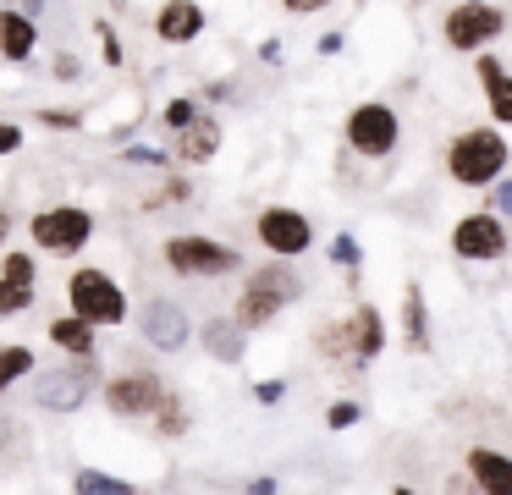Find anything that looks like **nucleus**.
<instances>
[{
	"label": "nucleus",
	"mask_w": 512,
	"mask_h": 495,
	"mask_svg": "<svg viewBox=\"0 0 512 495\" xmlns=\"http://www.w3.org/2000/svg\"><path fill=\"white\" fill-rule=\"evenodd\" d=\"M512 149L501 138V127H468L446 143V176L457 187H490L501 171H507Z\"/></svg>",
	"instance_id": "obj_1"
},
{
	"label": "nucleus",
	"mask_w": 512,
	"mask_h": 495,
	"mask_svg": "<svg viewBox=\"0 0 512 495\" xmlns=\"http://www.w3.org/2000/svg\"><path fill=\"white\" fill-rule=\"evenodd\" d=\"M298 292H303V281L292 275V259H270L265 270L248 275V286H243V297H237L232 319H237L243 330H265Z\"/></svg>",
	"instance_id": "obj_2"
},
{
	"label": "nucleus",
	"mask_w": 512,
	"mask_h": 495,
	"mask_svg": "<svg viewBox=\"0 0 512 495\" xmlns=\"http://www.w3.org/2000/svg\"><path fill=\"white\" fill-rule=\"evenodd\" d=\"M166 270L171 275H188V281H221V275L243 270V253L221 237H204V231H177L166 237Z\"/></svg>",
	"instance_id": "obj_3"
},
{
	"label": "nucleus",
	"mask_w": 512,
	"mask_h": 495,
	"mask_svg": "<svg viewBox=\"0 0 512 495\" xmlns=\"http://www.w3.org/2000/svg\"><path fill=\"white\" fill-rule=\"evenodd\" d=\"M67 303H72V314L89 319L94 330H111L133 314L122 281H116L111 270H100V264H78V270L67 275Z\"/></svg>",
	"instance_id": "obj_4"
},
{
	"label": "nucleus",
	"mask_w": 512,
	"mask_h": 495,
	"mask_svg": "<svg viewBox=\"0 0 512 495\" xmlns=\"http://www.w3.org/2000/svg\"><path fill=\"white\" fill-rule=\"evenodd\" d=\"M28 237H34L39 253H56V259H72V253L89 248L94 237V215L83 204H50L28 220Z\"/></svg>",
	"instance_id": "obj_5"
},
{
	"label": "nucleus",
	"mask_w": 512,
	"mask_h": 495,
	"mask_svg": "<svg viewBox=\"0 0 512 495\" xmlns=\"http://www.w3.org/2000/svg\"><path fill=\"white\" fill-rule=\"evenodd\" d=\"M100 385V358H72L61 369H34V402L50 413H72V407L89 402V391Z\"/></svg>",
	"instance_id": "obj_6"
},
{
	"label": "nucleus",
	"mask_w": 512,
	"mask_h": 495,
	"mask_svg": "<svg viewBox=\"0 0 512 495\" xmlns=\"http://www.w3.org/2000/svg\"><path fill=\"white\" fill-rule=\"evenodd\" d=\"M342 132H347V149L353 154H364V160H386V154L397 149V138H402V121H397V110H391L386 99H364V105L347 110Z\"/></svg>",
	"instance_id": "obj_7"
},
{
	"label": "nucleus",
	"mask_w": 512,
	"mask_h": 495,
	"mask_svg": "<svg viewBox=\"0 0 512 495\" xmlns=\"http://www.w3.org/2000/svg\"><path fill=\"white\" fill-rule=\"evenodd\" d=\"M501 33H507V11L490 6V0H457V6L446 11V22H441V39L452 44V50H468V55H479L485 44H496Z\"/></svg>",
	"instance_id": "obj_8"
},
{
	"label": "nucleus",
	"mask_w": 512,
	"mask_h": 495,
	"mask_svg": "<svg viewBox=\"0 0 512 495\" xmlns=\"http://www.w3.org/2000/svg\"><path fill=\"white\" fill-rule=\"evenodd\" d=\"M512 237H507V220L496 209H468L463 220L452 226V253L468 264H490V259H507Z\"/></svg>",
	"instance_id": "obj_9"
},
{
	"label": "nucleus",
	"mask_w": 512,
	"mask_h": 495,
	"mask_svg": "<svg viewBox=\"0 0 512 495\" xmlns=\"http://www.w3.org/2000/svg\"><path fill=\"white\" fill-rule=\"evenodd\" d=\"M254 237H259V248L276 253V259H298V253L314 248V220L292 204H270V209H259Z\"/></svg>",
	"instance_id": "obj_10"
},
{
	"label": "nucleus",
	"mask_w": 512,
	"mask_h": 495,
	"mask_svg": "<svg viewBox=\"0 0 512 495\" xmlns=\"http://www.w3.org/2000/svg\"><path fill=\"white\" fill-rule=\"evenodd\" d=\"M166 391L171 385L160 380V374H149V369H122V374H111V380H100V396H105V407H111L116 418H149Z\"/></svg>",
	"instance_id": "obj_11"
},
{
	"label": "nucleus",
	"mask_w": 512,
	"mask_h": 495,
	"mask_svg": "<svg viewBox=\"0 0 512 495\" xmlns=\"http://www.w3.org/2000/svg\"><path fill=\"white\" fill-rule=\"evenodd\" d=\"M193 319L188 308L177 303V297H149L144 308H138V341H149L155 352H182L193 341Z\"/></svg>",
	"instance_id": "obj_12"
},
{
	"label": "nucleus",
	"mask_w": 512,
	"mask_h": 495,
	"mask_svg": "<svg viewBox=\"0 0 512 495\" xmlns=\"http://www.w3.org/2000/svg\"><path fill=\"white\" fill-rule=\"evenodd\" d=\"M463 473L479 495H512V457L496 446H474L463 457Z\"/></svg>",
	"instance_id": "obj_13"
},
{
	"label": "nucleus",
	"mask_w": 512,
	"mask_h": 495,
	"mask_svg": "<svg viewBox=\"0 0 512 495\" xmlns=\"http://www.w3.org/2000/svg\"><path fill=\"white\" fill-rule=\"evenodd\" d=\"M215 149H221V116H193L188 127H177V143H171V160L182 165H210Z\"/></svg>",
	"instance_id": "obj_14"
},
{
	"label": "nucleus",
	"mask_w": 512,
	"mask_h": 495,
	"mask_svg": "<svg viewBox=\"0 0 512 495\" xmlns=\"http://www.w3.org/2000/svg\"><path fill=\"white\" fill-rule=\"evenodd\" d=\"M34 50H39V22L17 6H0V61L23 66Z\"/></svg>",
	"instance_id": "obj_15"
},
{
	"label": "nucleus",
	"mask_w": 512,
	"mask_h": 495,
	"mask_svg": "<svg viewBox=\"0 0 512 495\" xmlns=\"http://www.w3.org/2000/svg\"><path fill=\"white\" fill-rule=\"evenodd\" d=\"M155 33L166 44H193L204 33V6L199 0H166V6L155 11Z\"/></svg>",
	"instance_id": "obj_16"
},
{
	"label": "nucleus",
	"mask_w": 512,
	"mask_h": 495,
	"mask_svg": "<svg viewBox=\"0 0 512 495\" xmlns=\"http://www.w3.org/2000/svg\"><path fill=\"white\" fill-rule=\"evenodd\" d=\"M479 88H485V105H490V121L496 127H512V72L496 61V55H479Z\"/></svg>",
	"instance_id": "obj_17"
},
{
	"label": "nucleus",
	"mask_w": 512,
	"mask_h": 495,
	"mask_svg": "<svg viewBox=\"0 0 512 495\" xmlns=\"http://www.w3.org/2000/svg\"><path fill=\"white\" fill-rule=\"evenodd\" d=\"M347 336H353V358L358 363L380 358V347H386V319H380V308L358 303L353 314H347Z\"/></svg>",
	"instance_id": "obj_18"
},
{
	"label": "nucleus",
	"mask_w": 512,
	"mask_h": 495,
	"mask_svg": "<svg viewBox=\"0 0 512 495\" xmlns=\"http://www.w3.org/2000/svg\"><path fill=\"white\" fill-rule=\"evenodd\" d=\"M50 341H56L67 358H89V352H100V330H94L89 319H78V314L50 319Z\"/></svg>",
	"instance_id": "obj_19"
},
{
	"label": "nucleus",
	"mask_w": 512,
	"mask_h": 495,
	"mask_svg": "<svg viewBox=\"0 0 512 495\" xmlns=\"http://www.w3.org/2000/svg\"><path fill=\"white\" fill-rule=\"evenodd\" d=\"M193 336H204V352H210L215 363H237L243 358V336L248 330L237 325V319H204V330H193Z\"/></svg>",
	"instance_id": "obj_20"
},
{
	"label": "nucleus",
	"mask_w": 512,
	"mask_h": 495,
	"mask_svg": "<svg viewBox=\"0 0 512 495\" xmlns=\"http://www.w3.org/2000/svg\"><path fill=\"white\" fill-rule=\"evenodd\" d=\"M402 341L413 352H430V308H424L419 281H408V292H402Z\"/></svg>",
	"instance_id": "obj_21"
},
{
	"label": "nucleus",
	"mask_w": 512,
	"mask_h": 495,
	"mask_svg": "<svg viewBox=\"0 0 512 495\" xmlns=\"http://www.w3.org/2000/svg\"><path fill=\"white\" fill-rule=\"evenodd\" d=\"M34 369H39L34 347H23V341H0V391H12V385L28 380Z\"/></svg>",
	"instance_id": "obj_22"
},
{
	"label": "nucleus",
	"mask_w": 512,
	"mask_h": 495,
	"mask_svg": "<svg viewBox=\"0 0 512 495\" xmlns=\"http://www.w3.org/2000/svg\"><path fill=\"white\" fill-rule=\"evenodd\" d=\"M149 418H155V435H166V440L188 435V424H193L188 402H182L177 391H166V396H160V407H155V413H149Z\"/></svg>",
	"instance_id": "obj_23"
},
{
	"label": "nucleus",
	"mask_w": 512,
	"mask_h": 495,
	"mask_svg": "<svg viewBox=\"0 0 512 495\" xmlns=\"http://www.w3.org/2000/svg\"><path fill=\"white\" fill-rule=\"evenodd\" d=\"M188 198H193V182H188V176H166L155 193L138 198V209H144V215H166L171 204H188Z\"/></svg>",
	"instance_id": "obj_24"
},
{
	"label": "nucleus",
	"mask_w": 512,
	"mask_h": 495,
	"mask_svg": "<svg viewBox=\"0 0 512 495\" xmlns=\"http://www.w3.org/2000/svg\"><path fill=\"white\" fill-rule=\"evenodd\" d=\"M320 352L325 358H336V363H358L353 358V336H347V319H331V325H320Z\"/></svg>",
	"instance_id": "obj_25"
},
{
	"label": "nucleus",
	"mask_w": 512,
	"mask_h": 495,
	"mask_svg": "<svg viewBox=\"0 0 512 495\" xmlns=\"http://www.w3.org/2000/svg\"><path fill=\"white\" fill-rule=\"evenodd\" d=\"M331 259L347 270V286H358V270H364V248H358L353 231H336V237H331Z\"/></svg>",
	"instance_id": "obj_26"
},
{
	"label": "nucleus",
	"mask_w": 512,
	"mask_h": 495,
	"mask_svg": "<svg viewBox=\"0 0 512 495\" xmlns=\"http://www.w3.org/2000/svg\"><path fill=\"white\" fill-rule=\"evenodd\" d=\"M28 308H34V286H28V281H6V275H0V319L28 314Z\"/></svg>",
	"instance_id": "obj_27"
},
{
	"label": "nucleus",
	"mask_w": 512,
	"mask_h": 495,
	"mask_svg": "<svg viewBox=\"0 0 512 495\" xmlns=\"http://www.w3.org/2000/svg\"><path fill=\"white\" fill-rule=\"evenodd\" d=\"M0 275H6V281H28L34 286V275H39V264H34V253H0Z\"/></svg>",
	"instance_id": "obj_28"
},
{
	"label": "nucleus",
	"mask_w": 512,
	"mask_h": 495,
	"mask_svg": "<svg viewBox=\"0 0 512 495\" xmlns=\"http://www.w3.org/2000/svg\"><path fill=\"white\" fill-rule=\"evenodd\" d=\"M78 495H138V490L122 479H105V473H78Z\"/></svg>",
	"instance_id": "obj_29"
},
{
	"label": "nucleus",
	"mask_w": 512,
	"mask_h": 495,
	"mask_svg": "<svg viewBox=\"0 0 512 495\" xmlns=\"http://www.w3.org/2000/svg\"><path fill=\"white\" fill-rule=\"evenodd\" d=\"M485 209H496L501 220H512V176H507V171L490 182V204H485Z\"/></svg>",
	"instance_id": "obj_30"
},
{
	"label": "nucleus",
	"mask_w": 512,
	"mask_h": 495,
	"mask_svg": "<svg viewBox=\"0 0 512 495\" xmlns=\"http://www.w3.org/2000/svg\"><path fill=\"white\" fill-rule=\"evenodd\" d=\"M78 72H83V61L72 50H56L50 55V77H56V83H78Z\"/></svg>",
	"instance_id": "obj_31"
},
{
	"label": "nucleus",
	"mask_w": 512,
	"mask_h": 495,
	"mask_svg": "<svg viewBox=\"0 0 512 495\" xmlns=\"http://www.w3.org/2000/svg\"><path fill=\"white\" fill-rule=\"evenodd\" d=\"M39 121H45L50 132H78L83 127V110H39Z\"/></svg>",
	"instance_id": "obj_32"
},
{
	"label": "nucleus",
	"mask_w": 512,
	"mask_h": 495,
	"mask_svg": "<svg viewBox=\"0 0 512 495\" xmlns=\"http://www.w3.org/2000/svg\"><path fill=\"white\" fill-rule=\"evenodd\" d=\"M193 116H199V99H171V105H166V127H171V132L188 127Z\"/></svg>",
	"instance_id": "obj_33"
},
{
	"label": "nucleus",
	"mask_w": 512,
	"mask_h": 495,
	"mask_svg": "<svg viewBox=\"0 0 512 495\" xmlns=\"http://www.w3.org/2000/svg\"><path fill=\"white\" fill-rule=\"evenodd\" d=\"M358 418H364V407H358V402H336L331 413H325V424H331V429H353Z\"/></svg>",
	"instance_id": "obj_34"
},
{
	"label": "nucleus",
	"mask_w": 512,
	"mask_h": 495,
	"mask_svg": "<svg viewBox=\"0 0 512 495\" xmlns=\"http://www.w3.org/2000/svg\"><path fill=\"white\" fill-rule=\"evenodd\" d=\"M166 160H171L166 149H144V143H133V149L122 154V165H155V171H160V165H166Z\"/></svg>",
	"instance_id": "obj_35"
},
{
	"label": "nucleus",
	"mask_w": 512,
	"mask_h": 495,
	"mask_svg": "<svg viewBox=\"0 0 512 495\" xmlns=\"http://www.w3.org/2000/svg\"><path fill=\"white\" fill-rule=\"evenodd\" d=\"M100 55H105V66H122V39H116L111 22H100Z\"/></svg>",
	"instance_id": "obj_36"
},
{
	"label": "nucleus",
	"mask_w": 512,
	"mask_h": 495,
	"mask_svg": "<svg viewBox=\"0 0 512 495\" xmlns=\"http://www.w3.org/2000/svg\"><path fill=\"white\" fill-rule=\"evenodd\" d=\"M17 149H23V127H17V121H0V160L17 154Z\"/></svg>",
	"instance_id": "obj_37"
},
{
	"label": "nucleus",
	"mask_w": 512,
	"mask_h": 495,
	"mask_svg": "<svg viewBox=\"0 0 512 495\" xmlns=\"http://www.w3.org/2000/svg\"><path fill=\"white\" fill-rule=\"evenodd\" d=\"M254 396H259V402H281L287 385H281V380H254Z\"/></svg>",
	"instance_id": "obj_38"
},
{
	"label": "nucleus",
	"mask_w": 512,
	"mask_h": 495,
	"mask_svg": "<svg viewBox=\"0 0 512 495\" xmlns=\"http://www.w3.org/2000/svg\"><path fill=\"white\" fill-rule=\"evenodd\" d=\"M281 6H287L292 17H309V11H325L331 0H281Z\"/></svg>",
	"instance_id": "obj_39"
},
{
	"label": "nucleus",
	"mask_w": 512,
	"mask_h": 495,
	"mask_svg": "<svg viewBox=\"0 0 512 495\" xmlns=\"http://www.w3.org/2000/svg\"><path fill=\"white\" fill-rule=\"evenodd\" d=\"M243 495H276V479H254V484H248Z\"/></svg>",
	"instance_id": "obj_40"
},
{
	"label": "nucleus",
	"mask_w": 512,
	"mask_h": 495,
	"mask_svg": "<svg viewBox=\"0 0 512 495\" xmlns=\"http://www.w3.org/2000/svg\"><path fill=\"white\" fill-rule=\"evenodd\" d=\"M12 242V209H0V248Z\"/></svg>",
	"instance_id": "obj_41"
},
{
	"label": "nucleus",
	"mask_w": 512,
	"mask_h": 495,
	"mask_svg": "<svg viewBox=\"0 0 512 495\" xmlns=\"http://www.w3.org/2000/svg\"><path fill=\"white\" fill-rule=\"evenodd\" d=\"M39 6H45V0H23L17 11H28V17H39Z\"/></svg>",
	"instance_id": "obj_42"
},
{
	"label": "nucleus",
	"mask_w": 512,
	"mask_h": 495,
	"mask_svg": "<svg viewBox=\"0 0 512 495\" xmlns=\"http://www.w3.org/2000/svg\"><path fill=\"white\" fill-rule=\"evenodd\" d=\"M397 495H413V490H408V484H397Z\"/></svg>",
	"instance_id": "obj_43"
},
{
	"label": "nucleus",
	"mask_w": 512,
	"mask_h": 495,
	"mask_svg": "<svg viewBox=\"0 0 512 495\" xmlns=\"http://www.w3.org/2000/svg\"><path fill=\"white\" fill-rule=\"evenodd\" d=\"M413 6H424V0H413Z\"/></svg>",
	"instance_id": "obj_44"
}]
</instances>
